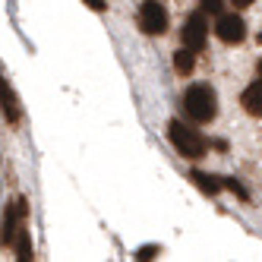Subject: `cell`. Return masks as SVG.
Instances as JSON below:
<instances>
[{"mask_svg":"<svg viewBox=\"0 0 262 262\" xmlns=\"http://www.w3.org/2000/svg\"><path fill=\"white\" fill-rule=\"evenodd\" d=\"M183 111L186 117L196 120V123H209L218 114V98L209 85H193L190 92L183 95Z\"/></svg>","mask_w":262,"mask_h":262,"instance_id":"obj_1","label":"cell"},{"mask_svg":"<svg viewBox=\"0 0 262 262\" xmlns=\"http://www.w3.org/2000/svg\"><path fill=\"white\" fill-rule=\"evenodd\" d=\"M167 133H171V142H174V148H177L183 158H202L205 148H209V142H205V136L199 133V129L186 126L180 120H171Z\"/></svg>","mask_w":262,"mask_h":262,"instance_id":"obj_2","label":"cell"},{"mask_svg":"<svg viewBox=\"0 0 262 262\" xmlns=\"http://www.w3.org/2000/svg\"><path fill=\"white\" fill-rule=\"evenodd\" d=\"M139 29L145 35H164L167 32V10L158 0H142L139 7Z\"/></svg>","mask_w":262,"mask_h":262,"instance_id":"obj_3","label":"cell"},{"mask_svg":"<svg viewBox=\"0 0 262 262\" xmlns=\"http://www.w3.org/2000/svg\"><path fill=\"white\" fill-rule=\"evenodd\" d=\"M215 35L224 45H240L247 38V23H243L240 16H234V13H221L218 23H215Z\"/></svg>","mask_w":262,"mask_h":262,"instance_id":"obj_4","label":"cell"},{"mask_svg":"<svg viewBox=\"0 0 262 262\" xmlns=\"http://www.w3.org/2000/svg\"><path fill=\"white\" fill-rule=\"evenodd\" d=\"M205 38H209V29H205L202 13H193L190 19L183 23L180 41H183V48H190V51H202V48H205Z\"/></svg>","mask_w":262,"mask_h":262,"instance_id":"obj_5","label":"cell"},{"mask_svg":"<svg viewBox=\"0 0 262 262\" xmlns=\"http://www.w3.org/2000/svg\"><path fill=\"white\" fill-rule=\"evenodd\" d=\"M240 104H243V111H247L250 117H262V82L247 85V92H243Z\"/></svg>","mask_w":262,"mask_h":262,"instance_id":"obj_6","label":"cell"},{"mask_svg":"<svg viewBox=\"0 0 262 262\" xmlns=\"http://www.w3.org/2000/svg\"><path fill=\"white\" fill-rule=\"evenodd\" d=\"M0 101H4V117L10 123L19 120V104H16V95H13V89L7 85V79H4V85H0Z\"/></svg>","mask_w":262,"mask_h":262,"instance_id":"obj_7","label":"cell"},{"mask_svg":"<svg viewBox=\"0 0 262 262\" xmlns=\"http://www.w3.org/2000/svg\"><path fill=\"white\" fill-rule=\"evenodd\" d=\"M190 180L199 186L202 193H209V196L221 193V186H224V180H218V177H212V174H202V171H193V174H190Z\"/></svg>","mask_w":262,"mask_h":262,"instance_id":"obj_8","label":"cell"},{"mask_svg":"<svg viewBox=\"0 0 262 262\" xmlns=\"http://www.w3.org/2000/svg\"><path fill=\"white\" fill-rule=\"evenodd\" d=\"M193 54H196V51L180 48V51L174 54V70H177V73H183V76H186V73H193V67H196V57H193Z\"/></svg>","mask_w":262,"mask_h":262,"instance_id":"obj_9","label":"cell"},{"mask_svg":"<svg viewBox=\"0 0 262 262\" xmlns=\"http://www.w3.org/2000/svg\"><path fill=\"white\" fill-rule=\"evenodd\" d=\"M13 247H16V259H23V262L32 259V240H29V231H26V228L19 231V237H16Z\"/></svg>","mask_w":262,"mask_h":262,"instance_id":"obj_10","label":"cell"},{"mask_svg":"<svg viewBox=\"0 0 262 262\" xmlns=\"http://www.w3.org/2000/svg\"><path fill=\"white\" fill-rule=\"evenodd\" d=\"M155 256H158V247H155V243H148V247H139V250H136V259H139V262L155 259Z\"/></svg>","mask_w":262,"mask_h":262,"instance_id":"obj_11","label":"cell"},{"mask_svg":"<svg viewBox=\"0 0 262 262\" xmlns=\"http://www.w3.org/2000/svg\"><path fill=\"white\" fill-rule=\"evenodd\" d=\"M199 7H202L205 13H215V16H221V10H224L221 0H199Z\"/></svg>","mask_w":262,"mask_h":262,"instance_id":"obj_12","label":"cell"},{"mask_svg":"<svg viewBox=\"0 0 262 262\" xmlns=\"http://www.w3.org/2000/svg\"><path fill=\"white\" fill-rule=\"evenodd\" d=\"M224 186H228V190H231V193H237L240 199H250V193H247V190H243V186H240V183H237L234 177H231V180H224Z\"/></svg>","mask_w":262,"mask_h":262,"instance_id":"obj_13","label":"cell"},{"mask_svg":"<svg viewBox=\"0 0 262 262\" xmlns=\"http://www.w3.org/2000/svg\"><path fill=\"white\" fill-rule=\"evenodd\" d=\"M82 4H89V7H92V10H95V13H101V10L107 7V4H104V0H82Z\"/></svg>","mask_w":262,"mask_h":262,"instance_id":"obj_14","label":"cell"},{"mask_svg":"<svg viewBox=\"0 0 262 262\" xmlns=\"http://www.w3.org/2000/svg\"><path fill=\"white\" fill-rule=\"evenodd\" d=\"M231 4H234V7H240V10H243V7H250V4H253V0H231Z\"/></svg>","mask_w":262,"mask_h":262,"instance_id":"obj_15","label":"cell"}]
</instances>
